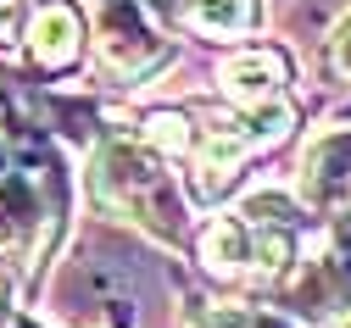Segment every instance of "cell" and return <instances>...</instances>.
Masks as SVG:
<instances>
[{"label":"cell","mask_w":351,"mask_h":328,"mask_svg":"<svg viewBox=\"0 0 351 328\" xmlns=\"http://www.w3.org/2000/svg\"><path fill=\"white\" fill-rule=\"evenodd\" d=\"M290 251H295V245H290V228H279V234L268 228V234L256 240V262L268 267V273H285V267H290Z\"/></svg>","instance_id":"cell-6"},{"label":"cell","mask_w":351,"mask_h":328,"mask_svg":"<svg viewBox=\"0 0 351 328\" xmlns=\"http://www.w3.org/2000/svg\"><path fill=\"white\" fill-rule=\"evenodd\" d=\"M78 34H84V28H78V12L62 6V0H56V6H45V12L34 17V28H28L34 56L45 62V67H67V62L78 56Z\"/></svg>","instance_id":"cell-3"},{"label":"cell","mask_w":351,"mask_h":328,"mask_svg":"<svg viewBox=\"0 0 351 328\" xmlns=\"http://www.w3.org/2000/svg\"><path fill=\"white\" fill-rule=\"evenodd\" d=\"M306 201L313 206H346L351 201V134H335L306 156Z\"/></svg>","instance_id":"cell-1"},{"label":"cell","mask_w":351,"mask_h":328,"mask_svg":"<svg viewBox=\"0 0 351 328\" xmlns=\"http://www.w3.org/2000/svg\"><path fill=\"white\" fill-rule=\"evenodd\" d=\"M0 290H6V284H0Z\"/></svg>","instance_id":"cell-9"},{"label":"cell","mask_w":351,"mask_h":328,"mask_svg":"<svg viewBox=\"0 0 351 328\" xmlns=\"http://www.w3.org/2000/svg\"><path fill=\"white\" fill-rule=\"evenodd\" d=\"M190 23L206 34H245L256 23L251 0H190Z\"/></svg>","instance_id":"cell-5"},{"label":"cell","mask_w":351,"mask_h":328,"mask_svg":"<svg viewBox=\"0 0 351 328\" xmlns=\"http://www.w3.org/2000/svg\"><path fill=\"white\" fill-rule=\"evenodd\" d=\"M151 134L162 139V145H195L190 117H179V112H156V117H151Z\"/></svg>","instance_id":"cell-7"},{"label":"cell","mask_w":351,"mask_h":328,"mask_svg":"<svg viewBox=\"0 0 351 328\" xmlns=\"http://www.w3.org/2000/svg\"><path fill=\"white\" fill-rule=\"evenodd\" d=\"M279 84H285V56H274V51H245V56H234L223 67V89H229L240 106L274 101Z\"/></svg>","instance_id":"cell-2"},{"label":"cell","mask_w":351,"mask_h":328,"mask_svg":"<svg viewBox=\"0 0 351 328\" xmlns=\"http://www.w3.org/2000/svg\"><path fill=\"white\" fill-rule=\"evenodd\" d=\"M340 328H351V312H346V317H340Z\"/></svg>","instance_id":"cell-8"},{"label":"cell","mask_w":351,"mask_h":328,"mask_svg":"<svg viewBox=\"0 0 351 328\" xmlns=\"http://www.w3.org/2000/svg\"><path fill=\"white\" fill-rule=\"evenodd\" d=\"M201 256H206V267H217V273H240L245 262H251V234L240 228V223H212L206 228V240H201Z\"/></svg>","instance_id":"cell-4"}]
</instances>
